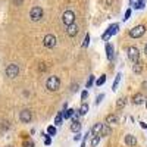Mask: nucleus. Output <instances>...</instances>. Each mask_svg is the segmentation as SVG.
<instances>
[{"instance_id":"nucleus-30","label":"nucleus","mask_w":147,"mask_h":147,"mask_svg":"<svg viewBox=\"0 0 147 147\" xmlns=\"http://www.w3.org/2000/svg\"><path fill=\"white\" fill-rule=\"evenodd\" d=\"M47 132L50 134V136H55V134H56V128L55 127H49L47 128Z\"/></svg>"},{"instance_id":"nucleus-2","label":"nucleus","mask_w":147,"mask_h":147,"mask_svg":"<svg viewBox=\"0 0 147 147\" xmlns=\"http://www.w3.org/2000/svg\"><path fill=\"white\" fill-rule=\"evenodd\" d=\"M30 18H31V21H34V22L40 21V19L43 18V9H41L40 6H34V7L30 10Z\"/></svg>"},{"instance_id":"nucleus-1","label":"nucleus","mask_w":147,"mask_h":147,"mask_svg":"<svg viewBox=\"0 0 147 147\" xmlns=\"http://www.w3.org/2000/svg\"><path fill=\"white\" fill-rule=\"evenodd\" d=\"M46 87L47 90H50V91H57L59 87H60V80L57 77H49L47 81H46Z\"/></svg>"},{"instance_id":"nucleus-37","label":"nucleus","mask_w":147,"mask_h":147,"mask_svg":"<svg viewBox=\"0 0 147 147\" xmlns=\"http://www.w3.org/2000/svg\"><path fill=\"white\" fill-rule=\"evenodd\" d=\"M141 124V128H144V129H147V124H144V122H140Z\"/></svg>"},{"instance_id":"nucleus-34","label":"nucleus","mask_w":147,"mask_h":147,"mask_svg":"<svg viewBox=\"0 0 147 147\" xmlns=\"http://www.w3.org/2000/svg\"><path fill=\"white\" fill-rule=\"evenodd\" d=\"M103 97H105V94H99V96H97V100H96V103L99 105V103L103 100Z\"/></svg>"},{"instance_id":"nucleus-3","label":"nucleus","mask_w":147,"mask_h":147,"mask_svg":"<svg viewBox=\"0 0 147 147\" xmlns=\"http://www.w3.org/2000/svg\"><path fill=\"white\" fill-rule=\"evenodd\" d=\"M127 53H128V59L131 60V62H134V63L138 62V59H140V52H138V49H137V47H134V46L128 47Z\"/></svg>"},{"instance_id":"nucleus-28","label":"nucleus","mask_w":147,"mask_h":147,"mask_svg":"<svg viewBox=\"0 0 147 147\" xmlns=\"http://www.w3.org/2000/svg\"><path fill=\"white\" fill-rule=\"evenodd\" d=\"M24 147H34L32 140H25V141H24Z\"/></svg>"},{"instance_id":"nucleus-19","label":"nucleus","mask_w":147,"mask_h":147,"mask_svg":"<svg viewBox=\"0 0 147 147\" xmlns=\"http://www.w3.org/2000/svg\"><path fill=\"white\" fill-rule=\"evenodd\" d=\"M125 105H127V99H125V97H121V99H118V102H116V107H118V109H122Z\"/></svg>"},{"instance_id":"nucleus-15","label":"nucleus","mask_w":147,"mask_h":147,"mask_svg":"<svg viewBox=\"0 0 147 147\" xmlns=\"http://www.w3.org/2000/svg\"><path fill=\"white\" fill-rule=\"evenodd\" d=\"M71 131H72V132H80V131H81V122H80V121H72Z\"/></svg>"},{"instance_id":"nucleus-6","label":"nucleus","mask_w":147,"mask_h":147,"mask_svg":"<svg viewBox=\"0 0 147 147\" xmlns=\"http://www.w3.org/2000/svg\"><path fill=\"white\" fill-rule=\"evenodd\" d=\"M62 22L65 24V25H71L72 22H75V13H74L72 10H65L63 15H62Z\"/></svg>"},{"instance_id":"nucleus-22","label":"nucleus","mask_w":147,"mask_h":147,"mask_svg":"<svg viewBox=\"0 0 147 147\" xmlns=\"http://www.w3.org/2000/svg\"><path fill=\"white\" fill-rule=\"evenodd\" d=\"M119 81H121V74H118L116 78H115V82H113V85H112V90H113V91L118 88V84H119Z\"/></svg>"},{"instance_id":"nucleus-7","label":"nucleus","mask_w":147,"mask_h":147,"mask_svg":"<svg viewBox=\"0 0 147 147\" xmlns=\"http://www.w3.org/2000/svg\"><path fill=\"white\" fill-rule=\"evenodd\" d=\"M118 28H119V24H112V25H110V27L106 30V32L102 35V38H103L105 41H106V40H109L110 37L115 35V34L118 32Z\"/></svg>"},{"instance_id":"nucleus-18","label":"nucleus","mask_w":147,"mask_h":147,"mask_svg":"<svg viewBox=\"0 0 147 147\" xmlns=\"http://www.w3.org/2000/svg\"><path fill=\"white\" fill-rule=\"evenodd\" d=\"M132 5H134V7L136 9H143L144 7V5H146V0H136V2H132Z\"/></svg>"},{"instance_id":"nucleus-11","label":"nucleus","mask_w":147,"mask_h":147,"mask_svg":"<svg viewBox=\"0 0 147 147\" xmlns=\"http://www.w3.org/2000/svg\"><path fill=\"white\" fill-rule=\"evenodd\" d=\"M143 102H146V97L141 93H137L136 96L132 97V103L134 105H143Z\"/></svg>"},{"instance_id":"nucleus-39","label":"nucleus","mask_w":147,"mask_h":147,"mask_svg":"<svg viewBox=\"0 0 147 147\" xmlns=\"http://www.w3.org/2000/svg\"><path fill=\"white\" fill-rule=\"evenodd\" d=\"M146 107H147V99H146Z\"/></svg>"},{"instance_id":"nucleus-33","label":"nucleus","mask_w":147,"mask_h":147,"mask_svg":"<svg viewBox=\"0 0 147 147\" xmlns=\"http://www.w3.org/2000/svg\"><path fill=\"white\" fill-rule=\"evenodd\" d=\"M87 97H88V91H87V90H84V91L81 93V99H82V100H85Z\"/></svg>"},{"instance_id":"nucleus-9","label":"nucleus","mask_w":147,"mask_h":147,"mask_svg":"<svg viewBox=\"0 0 147 147\" xmlns=\"http://www.w3.org/2000/svg\"><path fill=\"white\" fill-rule=\"evenodd\" d=\"M19 119H21V122H24V124H28V122L32 121V113L25 109V110H22V112L19 113Z\"/></svg>"},{"instance_id":"nucleus-10","label":"nucleus","mask_w":147,"mask_h":147,"mask_svg":"<svg viewBox=\"0 0 147 147\" xmlns=\"http://www.w3.org/2000/svg\"><path fill=\"white\" fill-rule=\"evenodd\" d=\"M66 34H68L69 37H75V35L78 34V25H77L75 22H72L71 25L66 27Z\"/></svg>"},{"instance_id":"nucleus-14","label":"nucleus","mask_w":147,"mask_h":147,"mask_svg":"<svg viewBox=\"0 0 147 147\" xmlns=\"http://www.w3.org/2000/svg\"><path fill=\"white\" fill-rule=\"evenodd\" d=\"M125 144L127 146H136L137 144V138L131 136V134H128V136H125Z\"/></svg>"},{"instance_id":"nucleus-17","label":"nucleus","mask_w":147,"mask_h":147,"mask_svg":"<svg viewBox=\"0 0 147 147\" xmlns=\"http://www.w3.org/2000/svg\"><path fill=\"white\" fill-rule=\"evenodd\" d=\"M102 125L103 124H100V122H99V124H96L93 128H91V134H93V136H100V131H102Z\"/></svg>"},{"instance_id":"nucleus-13","label":"nucleus","mask_w":147,"mask_h":147,"mask_svg":"<svg viewBox=\"0 0 147 147\" xmlns=\"http://www.w3.org/2000/svg\"><path fill=\"white\" fill-rule=\"evenodd\" d=\"M106 124H109V125L119 124V116H118V115H109V116L106 118Z\"/></svg>"},{"instance_id":"nucleus-26","label":"nucleus","mask_w":147,"mask_h":147,"mask_svg":"<svg viewBox=\"0 0 147 147\" xmlns=\"http://www.w3.org/2000/svg\"><path fill=\"white\" fill-rule=\"evenodd\" d=\"M88 44H90V34L85 35V38H84V41H82V47H87Z\"/></svg>"},{"instance_id":"nucleus-25","label":"nucleus","mask_w":147,"mask_h":147,"mask_svg":"<svg viewBox=\"0 0 147 147\" xmlns=\"http://www.w3.org/2000/svg\"><path fill=\"white\" fill-rule=\"evenodd\" d=\"M99 141H100V136H94L93 140H91V147H96L97 144H99Z\"/></svg>"},{"instance_id":"nucleus-32","label":"nucleus","mask_w":147,"mask_h":147,"mask_svg":"<svg viewBox=\"0 0 147 147\" xmlns=\"http://www.w3.org/2000/svg\"><path fill=\"white\" fill-rule=\"evenodd\" d=\"M43 136H44V134H43ZM46 138H44V144L46 146H50L52 144V140H50V137H47V136H44Z\"/></svg>"},{"instance_id":"nucleus-8","label":"nucleus","mask_w":147,"mask_h":147,"mask_svg":"<svg viewBox=\"0 0 147 147\" xmlns=\"http://www.w3.org/2000/svg\"><path fill=\"white\" fill-rule=\"evenodd\" d=\"M43 44H44V47H47V49L55 47V46H56V37H55L53 34H47L44 38H43Z\"/></svg>"},{"instance_id":"nucleus-35","label":"nucleus","mask_w":147,"mask_h":147,"mask_svg":"<svg viewBox=\"0 0 147 147\" xmlns=\"http://www.w3.org/2000/svg\"><path fill=\"white\" fill-rule=\"evenodd\" d=\"M22 2H24V0H13V5H15V6H21Z\"/></svg>"},{"instance_id":"nucleus-16","label":"nucleus","mask_w":147,"mask_h":147,"mask_svg":"<svg viewBox=\"0 0 147 147\" xmlns=\"http://www.w3.org/2000/svg\"><path fill=\"white\" fill-rule=\"evenodd\" d=\"M106 56H107L109 60H113V47L110 46L109 43L106 44Z\"/></svg>"},{"instance_id":"nucleus-31","label":"nucleus","mask_w":147,"mask_h":147,"mask_svg":"<svg viewBox=\"0 0 147 147\" xmlns=\"http://www.w3.org/2000/svg\"><path fill=\"white\" fill-rule=\"evenodd\" d=\"M129 16H131V9H127L125 16H124V21H128V19H129Z\"/></svg>"},{"instance_id":"nucleus-21","label":"nucleus","mask_w":147,"mask_h":147,"mask_svg":"<svg viewBox=\"0 0 147 147\" xmlns=\"http://www.w3.org/2000/svg\"><path fill=\"white\" fill-rule=\"evenodd\" d=\"M78 112H80V115H81V116H84L85 113L88 112V105H85V103H84V105L80 107V110H78Z\"/></svg>"},{"instance_id":"nucleus-38","label":"nucleus","mask_w":147,"mask_h":147,"mask_svg":"<svg viewBox=\"0 0 147 147\" xmlns=\"http://www.w3.org/2000/svg\"><path fill=\"white\" fill-rule=\"evenodd\" d=\"M144 52H146V53H147V44H146V49H144Z\"/></svg>"},{"instance_id":"nucleus-20","label":"nucleus","mask_w":147,"mask_h":147,"mask_svg":"<svg viewBox=\"0 0 147 147\" xmlns=\"http://www.w3.org/2000/svg\"><path fill=\"white\" fill-rule=\"evenodd\" d=\"M62 122H63V116H62V112H59L55 118V125H62Z\"/></svg>"},{"instance_id":"nucleus-23","label":"nucleus","mask_w":147,"mask_h":147,"mask_svg":"<svg viewBox=\"0 0 147 147\" xmlns=\"http://www.w3.org/2000/svg\"><path fill=\"white\" fill-rule=\"evenodd\" d=\"M132 71L136 72V74H140L141 71H143V66L138 63V62H136V65H134V68H132Z\"/></svg>"},{"instance_id":"nucleus-27","label":"nucleus","mask_w":147,"mask_h":147,"mask_svg":"<svg viewBox=\"0 0 147 147\" xmlns=\"http://www.w3.org/2000/svg\"><path fill=\"white\" fill-rule=\"evenodd\" d=\"M93 82H94V77H93V75H90V78H88L87 84H85V87H87V88H90L91 85H93Z\"/></svg>"},{"instance_id":"nucleus-5","label":"nucleus","mask_w":147,"mask_h":147,"mask_svg":"<svg viewBox=\"0 0 147 147\" xmlns=\"http://www.w3.org/2000/svg\"><path fill=\"white\" fill-rule=\"evenodd\" d=\"M144 32H146V27L144 25H137L129 31V37H132V38H140V37L144 35Z\"/></svg>"},{"instance_id":"nucleus-36","label":"nucleus","mask_w":147,"mask_h":147,"mask_svg":"<svg viewBox=\"0 0 147 147\" xmlns=\"http://www.w3.org/2000/svg\"><path fill=\"white\" fill-rule=\"evenodd\" d=\"M71 90H72V93H75V91L78 90V85H77V84H74V87H72Z\"/></svg>"},{"instance_id":"nucleus-12","label":"nucleus","mask_w":147,"mask_h":147,"mask_svg":"<svg viewBox=\"0 0 147 147\" xmlns=\"http://www.w3.org/2000/svg\"><path fill=\"white\" fill-rule=\"evenodd\" d=\"M112 134V129H110L109 124H103L102 125V131H100V137H107Z\"/></svg>"},{"instance_id":"nucleus-40","label":"nucleus","mask_w":147,"mask_h":147,"mask_svg":"<svg viewBox=\"0 0 147 147\" xmlns=\"http://www.w3.org/2000/svg\"><path fill=\"white\" fill-rule=\"evenodd\" d=\"M7 147H12V146H7Z\"/></svg>"},{"instance_id":"nucleus-24","label":"nucleus","mask_w":147,"mask_h":147,"mask_svg":"<svg viewBox=\"0 0 147 147\" xmlns=\"http://www.w3.org/2000/svg\"><path fill=\"white\" fill-rule=\"evenodd\" d=\"M105 81H106V75H102L99 80L96 81V85H97V87H100V85H103V84H105Z\"/></svg>"},{"instance_id":"nucleus-4","label":"nucleus","mask_w":147,"mask_h":147,"mask_svg":"<svg viewBox=\"0 0 147 147\" xmlns=\"http://www.w3.org/2000/svg\"><path fill=\"white\" fill-rule=\"evenodd\" d=\"M18 74H19V66H18L16 63L7 65V68H6V77H9V78H16Z\"/></svg>"},{"instance_id":"nucleus-29","label":"nucleus","mask_w":147,"mask_h":147,"mask_svg":"<svg viewBox=\"0 0 147 147\" xmlns=\"http://www.w3.org/2000/svg\"><path fill=\"white\" fill-rule=\"evenodd\" d=\"M81 115H80V112H75V110H74V113H72V116H71V119L72 121H78V118H80Z\"/></svg>"}]
</instances>
